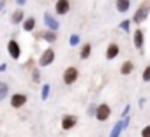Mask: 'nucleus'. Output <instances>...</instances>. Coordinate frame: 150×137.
Here are the masks:
<instances>
[{
    "instance_id": "f257e3e1",
    "label": "nucleus",
    "mask_w": 150,
    "mask_h": 137,
    "mask_svg": "<svg viewBox=\"0 0 150 137\" xmlns=\"http://www.w3.org/2000/svg\"><path fill=\"white\" fill-rule=\"evenodd\" d=\"M78 78H80V71H78V67H74V65L65 67V71H64V74H62V81H64V85L72 86L74 83L78 81Z\"/></svg>"
},
{
    "instance_id": "f03ea898",
    "label": "nucleus",
    "mask_w": 150,
    "mask_h": 137,
    "mask_svg": "<svg viewBox=\"0 0 150 137\" xmlns=\"http://www.w3.org/2000/svg\"><path fill=\"white\" fill-rule=\"evenodd\" d=\"M55 58H57V55H55V49H53V48H46V49L41 53L39 60H37V67H39V68L50 67V65H53Z\"/></svg>"
},
{
    "instance_id": "7ed1b4c3",
    "label": "nucleus",
    "mask_w": 150,
    "mask_h": 137,
    "mask_svg": "<svg viewBox=\"0 0 150 137\" xmlns=\"http://www.w3.org/2000/svg\"><path fill=\"white\" fill-rule=\"evenodd\" d=\"M148 16H150V4H148V2H145V4H141V6L136 9L134 16H132L131 20H132V23H134V25H141L143 21H146V20H148Z\"/></svg>"
},
{
    "instance_id": "20e7f679",
    "label": "nucleus",
    "mask_w": 150,
    "mask_h": 137,
    "mask_svg": "<svg viewBox=\"0 0 150 137\" xmlns=\"http://www.w3.org/2000/svg\"><path fill=\"white\" fill-rule=\"evenodd\" d=\"M132 44L134 48L143 55V46H145V30L141 27H138L134 32H132Z\"/></svg>"
},
{
    "instance_id": "39448f33",
    "label": "nucleus",
    "mask_w": 150,
    "mask_h": 137,
    "mask_svg": "<svg viewBox=\"0 0 150 137\" xmlns=\"http://www.w3.org/2000/svg\"><path fill=\"white\" fill-rule=\"evenodd\" d=\"M78 125V116L76 114H64L62 116V120H60V127H62V130H72L74 127Z\"/></svg>"
},
{
    "instance_id": "423d86ee",
    "label": "nucleus",
    "mask_w": 150,
    "mask_h": 137,
    "mask_svg": "<svg viewBox=\"0 0 150 137\" xmlns=\"http://www.w3.org/2000/svg\"><path fill=\"white\" fill-rule=\"evenodd\" d=\"M42 21L46 25V30H51V32H58L60 30V23H58V20L51 13H44L42 14Z\"/></svg>"
},
{
    "instance_id": "0eeeda50",
    "label": "nucleus",
    "mask_w": 150,
    "mask_h": 137,
    "mask_svg": "<svg viewBox=\"0 0 150 137\" xmlns=\"http://www.w3.org/2000/svg\"><path fill=\"white\" fill-rule=\"evenodd\" d=\"M7 53H9V56L13 60H20L21 58V46H20V42L16 39H9V42H7Z\"/></svg>"
},
{
    "instance_id": "6e6552de",
    "label": "nucleus",
    "mask_w": 150,
    "mask_h": 137,
    "mask_svg": "<svg viewBox=\"0 0 150 137\" xmlns=\"http://www.w3.org/2000/svg\"><path fill=\"white\" fill-rule=\"evenodd\" d=\"M27 102H28V97L25 93H13L11 99H9V104H11L13 109H21Z\"/></svg>"
},
{
    "instance_id": "1a4fd4ad",
    "label": "nucleus",
    "mask_w": 150,
    "mask_h": 137,
    "mask_svg": "<svg viewBox=\"0 0 150 137\" xmlns=\"http://www.w3.org/2000/svg\"><path fill=\"white\" fill-rule=\"evenodd\" d=\"M110 116H111V107L108 104H99L97 106V113H96V120L104 123V121L110 120Z\"/></svg>"
},
{
    "instance_id": "9d476101",
    "label": "nucleus",
    "mask_w": 150,
    "mask_h": 137,
    "mask_svg": "<svg viewBox=\"0 0 150 137\" xmlns=\"http://www.w3.org/2000/svg\"><path fill=\"white\" fill-rule=\"evenodd\" d=\"M71 11V0H57L55 2V14L65 16Z\"/></svg>"
},
{
    "instance_id": "9b49d317",
    "label": "nucleus",
    "mask_w": 150,
    "mask_h": 137,
    "mask_svg": "<svg viewBox=\"0 0 150 137\" xmlns=\"http://www.w3.org/2000/svg\"><path fill=\"white\" fill-rule=\"evenodd\" d=\"M120 55V46L117 44V42H110L108 46H106V53H104V58L108 60V62H113L117 56Z\"/></svg>"
},
{
    "instance_id": "f8f14e48",
    "label": "nucleus",
    "mask_w": 150,
    "mask_h": 137,
    "mask_svg": "<svg viewBox=\"0 0 150 137\" xmlns=\"http://www.w3.org/2000/svg\"><path fill=\"white\" fill-rule=\"evenodd\" d=\"M25 20H27V16H25V11H23L21 7H18V9L11 14V18H9L11 25H23Z\"/></svg>"
},
{
    "instance_id": "ddd939ff",
    "label": "nucleus",
    "mask_w": 150,
    "mask_h": 137,
    "mask_svg": "<svg viewBox=\"0 0 150 137\" xmlns=\"http://www.w3.org/2000/svg\"><path fill=\"white\" fill-rule=\"evenodd\" d=\"M39 39H42V41H44V42H48V44H55V42H57V39H58V32L46 30V32L39 34Z\"/></svg>"
},
{
    "instance_id": "4468645a",
    "label": "nucleus",
    "mask_w": 150,
    "mask_h": 137,
    "mask_svg": "<svg viewBox=\"0 0 150 137\" xmlns=\"http://www.w3.org/2000/svg\"><path fill=\"white\" fill-rule=\"evenodd\" d=\"M115 9L120 14H125L131 9V0H115Z\"/></svg>"
},
{
    "instance_id": "2eb2a0df",
    "label": "nucleus",
    "mask_w": 150,
    "mask_h": 137,
    "mask_svg": "<svg viewBox=\"0 0 150 137\" xmlns=\"http://www.w3.org/2000/svg\"><path fill=\"white\" fill-rule=\"evenodd\" d=\"M124 130H125V125H124V120H118V121L115 123V127L111 128V132L108 134V137H120Z\"/></svg>"
},
{
    "instance_id": "dca6fc26",
    "label": "nucleus",
    "mask_w": 150,
    "mask_h": 137,
    "mask_svg": "<svg viewBox=\"0 0 150 137\" xmlns=\"http://www.w3.org/2000/svg\"><path fill=\"white\" fill-rule=\"evenodd\" d=\"M92 55V44L90 42H85L80 46V60H88Z\"/></svg>"
},
{
    "instance_id": "f3484780",
    "label": "nucleus",
    "mask_w": 150,
    "mask_h": 137,
    "mask_svg": "<svg viewBox=\"0 0 150 137\" xmlns=\"http://www.w3.org/2000/svg\"><path fill=\"white\" fill-rule=\"evenodd\" d=\"M35 25H37L35 18H34V16H28V18L23 21V25H21V30H23V32H34V30H35Z\"/></svg>"
},
{
    "instance_id": "a211bd4d",
    "label": "nucleus",
    "mask_w": 150,
    "mask_h": 137,
    "mask_svg": "<svg viewBox=\"0 0 150 137\" xmlns=\"http://www.w3.org/2000/svg\"><path fill=\"white\" fill-rule=\"evenodd\" d=\"M132 71H134V63H132L131 60H125V62L120 65V74H122V76H129V74H132Z\"/></svg>"
},
{
    "instance_id": "6ab92c4d",
    "label": "nucleus",
    "mask_w": 150,
    "mask_h": 137,
    "mask_svg": "<svg viewBox=\"0 0 150 137\" xmlns=\"http://www.w3.org/2000/svg\"><path fill=\"white\" fill-rule=\"evenodd\" d=\"M50 92H51V85L50 83H42V88H41V100L46 102L50 99Z\"/></svg>"
},
{
    "instance_id": "aec40b11",
    "label": "nucleus",
    "mask_w": 150,
    "mask_h": 137,
    "mask_svg": "<svg viewBox=\"0 0 150 137\" xmlns=\"http://www.w3.org/2000/svg\"><path fill=\"white\" fill-rule=\"evenodd\" d=\"M131 25H132V20H129V18H125V20H122L120 23H118V28L122 30V32H131Z\"/></svg>"
},
{
    "instance_id": "412c9836",
    "label": "nucleus",
    "mask_w": 150,
    "mask_h": 137,
    "mask_svg": "<svg viewBox=\"0 0 150 137\" xmlns=\"http://www.w3.org/2000/svg\"><path fill=\"white\" fill-rule=\"evenodd\" d=\"M7 95H9V85L6 81H2L0 83V100H6Z\"/></svg>"
},
{
    "instance_id": "4be33fe9",
    "label": "nucleus",
    "mask_w": 150,
    "mask_h": 137,
    "mask_svg": "<svg viewBox=\"0 0 150 137\" xmlns=\"http://www.w3.org/2000/svg\"><path fill=\"white\" fill-rule=\"evenodd\" d=\"M80 42H81V37H80L78 34H71V35H69V46H71V48L80 46Z\"/></svg>"
},
{
    "instance_id": "5701e85b",
    "label": "nucleus",
    "mask_w": 150,
    "mask_h": 137,
    "mask_svg": "<svg viewBox=\"0 0 150 137\" xmlns=\"http://www.w3.org/2000/svg\"><path fill=\"white\" fill-rule=\"evenodd\" d=\"M30 74H32V81H34L35 85H39V83H41V68H39V67L32 68Z\"/></svg>"
},
{
    "instance_id": "b1692460",
    "label": "nucleus",
    "mask_w": 150,
    "mask_h": 137,
    "mask_svg": "<svg viewBox=\"0 0 150 137\" xmlns=\"http://www.w3.org/2000/svg\"><path fill=\"white\" fill-rule=\"evenodd\" d=\"M141 81L143 83H150V63L141 71Z\"/></svg>"
},
{
    "instance_id": "393cba45",
    "label": "nucleus",
    "mask_w": 150,
    "mask_h": 137,
    "mask_svg": "<svg viewBox=\"0 0 150 137\" xmlns=\"http://www.w3.org/2000/svg\"><path fill=\"white\" fill-rule=\"evenodd\" d=\"M96 113H97V104H90V106H88V109H87V114L96 118Z\"/></svg>"
},
{
    "instance_id": "a878e982",
    "label": "nucleus",
    "mask_w": 150,
    "mask_h": 137,
    "mask_svg": "<svg viewBox=\"0 0 150 137\" xmlns=\"http://www.w3.org/2000/svg\"><path fill=\"white\" fill-rule=\"evenodd\" d=\"M129 113H131V104H127V106L122 109V114H120V118H122V120H124V118H127V116H129Z\"/></svg>"
},
{
    "instance_id": "bb28decb",
    "label": "nucleus",
    "mask_w": 150,
    "mask_h": 137,
    "mask_svg": "<svg viewBox=\"0 0 150 137\" xmlns=\"http://www.w3.org/2000/svg\"><path fill=\"white\" fill-rule=\"evenodd\" d=\"M141 137H150V125H145L141 128Z\"/></svg>"
},
{
    "instance_id": "cd10ccee",
    "label": "nucleus",
    "mask_w": 150,
    "mask_h": 137,
    "mask_svg": "<svg viewBox=\"0 0 150 137\" xmlns=\"http://www.w3.org/2000/svg\"><path fill=\"white\" fill-rule=\"evenodd\" d=\"M25 68H28V71H32V68H35V67H34V58H28V62L25 63Z\"/></svg>"
},
{
    "instance_id": "c85d7f7f",
    "label": "nucleus",
    "mask_w": 150,
    "mask_h": 137,
    "mask_svg": "<svg viewBox=\"0 0 150 137\" xmlns=\"http://www.w3.org/2000/svg\"><path fill=\"white\" fill-rule=\"evenodd\" d=\"M6 4H7L6 0H0V13H4V11H6Z\"/></svg>"
},
{
    "instance_id": "c756f323",
    "label": "nucleus",
    "mask_w": 150,
    "mask_h": 137,
    "mask_svg": "<svg viewBox=\"0 0 150 137\" xmlns=\"http://www.w3.org/2000/svg\"><path fill=\"white\" fill-rule=\"evenodd\" d=\"M6 71H7V63L2 62V63H0V72H6Z\"/></svg>"
},
{
    "instance_id": "7c9ffc66",
    "label": "nucleus",
    "mask_w": 150,
    "mask_h": 137,
    "mask_svg": "<svg viewBox=\"0 0 150 137\" xmlns=\"http://www.w3.org/2000/svg\"><path fill=\"white\" fill-rule=\"evenodd\" d=\"M14 4H18L20 7H23V6L27 4V0H14Z\"/></svg>"
},
{
    "instance_id": "2f4dec72",
    "label": "nucleus",
    "mask_w": 150,
    "mask_h": 137,
    "mask_svg": "<svg viewBox=\"0 0 150 137\" xmlns=\"http://www.w3.org/2000/svg\"><path fill=\"white\" fill-rule=\"evenodd\" d=\"M148 4H150V0H148Z\"/></svg>"
}]
</instances>
